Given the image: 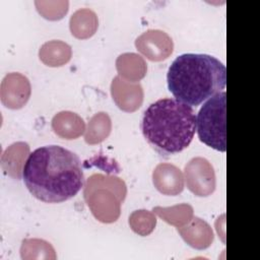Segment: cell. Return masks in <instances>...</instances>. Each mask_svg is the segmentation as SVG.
<instances>
[{"mask_svg":"<svg viewBox=\"0 0 260 260\" xmlns=\"http://www.w3.org/2000/svg\"><path fill=\"white\" fill-rule=\"evenodd\" d=\"M22 179L32 196L47 203L74 197L84 183L77 154L59 145L42 146L29 153Z\"/></svg>","mask_w":260,"mask_h":260,"instance_id":"6da1fadb","label":"cell"},{"mask_svg":"<svg viewBox=\"0 0 260 260\" xmlns=\"http://www.w3.org/2000/svg\"><path fill=\"white\" fill-rule=\"evenodd\" d=\"M140 126L148 144L168 157L189 146L196 131V115L191 106L165 98L148 106Z\"/></svg>","mask_w":260,"mask_h":260,"instance_id":"7a4b0ae2","label":"cell"},{"mask_svg":"<svg viewBox=\"0 0 260 260\" xmlns=\"http://www.w3.org/2000/svg\"><path fill=\"white\" fill-rule=\"evenodd\" d=\"M167 80L175 99L196 107L224 89L226 68L213 56L187 53L173 61Z\"/></svg>","mask_w":260,"mask_h":260,"instance_id":"3957f363","label":"cell"},{"mask_svg":"<svg viewBox=\"0 0 260 260\" xmlns=\"http://www.w3.org/2000/svg\"><path fill=\"white\" fill-rule=\"evenodd\" d=\"M127 193L123 180L115 176L94 174L84 187V199L92 214L102 222H114L121 212V203Z\"/></svg>","mask_w":260,"mask_h":260,"instance_id":"277c9868","label":"cell"},{"mask_svg":"<svg viewBox=\"0 0 260 260\" xmlns=\"http://www.w3.org/2000/svg\"><path fill=\"white\" fill-rule=\"evenodd\" d=\"M226 92L224 90L209 98L196 117V130L201 142L224 152L226 149Z\"/></svg>","mask_w":260,"mask_h":260,"instance_id":"5b68a950","label":"cell"},{"mask_svg":"<svg viewBox=\"0 0 260 260\" xmlns=\"http://www.w3.org/2000/svg\"><path fill=\"white\" fill-rule=\"evenodd\" d=\"M185 180L187 188L197 196H209L215 190L214 169L204 157H193L185 166Z\"/></svg>","mask_w":260,"mask_h":260,"instance_id":"8992f818","label":"cell"},{"mask_svg":"<svg viewBox=\"0 0 260 260\" xmlns=\"http://www.w3.org/2000/svg\"><path fill=\"white\" fill-rule=\"evenodd\" d=\"M30 83L26 76L18 72H10L4 76L0 86L2 104L9 109H20L30 96Z\"/></svg>","mask_w":260,"mask_h":260,"instance_id":"52a82bcc","label":"cell"},{"mask_svg":"<svg viewBox=\"0 0 260 260\" xmlns=\"http://www.w3.org/2000/svg\"><path fill=\"white\" fill-rule=\"evenodd\" d=\"M137 50L151 61H162L173 52L172 38L159 29H148L140 35L136 41Z\"/></svg>","mask_w":260,"mask_h":260,"instance_id":"ba28073f","label":"cell"},{"mask_svg":"<svg viewBox=\"0 0 260 260\" xmlns=\"http://www.w3.org/2000/svg\"><path fill=\"white\" fill-rule=\"evenodd\" d=\"M111 92L116 105L125 112L136 111L143 102V89L140 83L125 80L120 75L112 80Z\"/></svg>","mask_w":260,"mask_h":260,"instance_id":"9c48e42d","label":"cell"},{"mask_svg":"<svg viewBox=\"0 0 260 260\" xmlns=\"http://www.w3.org/2000/svg\"><path fill=\"white\" fill-rule=\"evenodd\" d=\"M154 187L164 195L175 196L184 189V176L179 168L162 162L155 167L152 173Z\"/></svg>","mask_w":260,"mask_h":260,"instance_id":"30bf717a","label":"cell"},{"mask_svg":"<svg viewBox=\"0 0 260 260\" xmlns=\"http://www.w3.org/2000/svg\"><path fill=\"white\" fill-rule=\"evenodd\" d=\"M177 231L189 246L197 250L206 249L213 242L210 225L197 216L192 217L186 225L177 228Z\"/></svg>","mask_w":260,"mask_h":260,"instance_id":"8fae6325","label":"cell"},{"mask_svg":"<svg viewBox=\"0 0 260 260\" xmlns=\"http://www.w3.org/2000/svg\"><path fill=\"white\" fill-rule=\"evenodd\" d=\"M27 155H29V146L26 142L18 141L8 146L1 155V166L5 174L13 179H20Z\"/></svg>","mask_w":260,"mask_h":260,"instance_id":"7c38bea8","label":"cell"},{"mask_svg":"<svg viewBox=\"0 0 260 260\" xmlns=\"http://www.w3.org/2000/svg\"><path fill=\"white\" fill-rule=\"evenodd\" d=\"M54 132L64 139H76L85 131L83 119L70 111H62L52 119Z\"/></svg>","mask_w":260,"mask_h":260,"instance_id":"4fadbf2b","label":"cell"},{"mask_svg":"<svg viewBox=\"0 0 260 260\" xmlns=\"http://www.w3.org/2000/svg\"><path fill=\"white\" fill-rule=\"evenodd\" d=\"M116 68L122 78L131 82H137L146 74L144 59L135 53L121 54L116 60Z\"/></svg>","mask_w":260,"mask_h":260,"instance_id":"5bb4252c","label":"cell"},{"mask_svg":"<svg viewBox=\"0 0 260 260\" xmlns=\"http://www.w3.org/2000/svg\"><path fill=\"white\" fill-rule=\"evenodd\" d=\"M99 25L95 12L89 8H80L70 17L69 26L71 34L77 39H87L91 37Z\"/></svg>","mask_w":260,"mask_h":260,"instance_id":"9a60e30c","label":"cell"},{"mask_svg":"<svg viewBox=\"0 0 260 260\" xmlns=\"http://www.w3.org/2000/svg\"><path fill=\"white\" fill-rule=\"evenodd\" d=\"M71 47L59 40H53L45 43L39 51L41 61L47 66L58 67L66 64L71 59Z\"/></svg>","mask_w":260,"mask_h":260,"instance_id":"2e32d148","label":"cell"},{"mask_svg":"<svg viewBox=\"0 0 260 260\" xmlns=\"http://www.w3.org/2000/svg\"><path fill=\"white\" fill-rule=\"evenodd\" d=\"M152 211L162 220L177 228L187 224L193 217V207L187 203L177 204L171 207L156 206L153 207Z\"/></svg>","mask_w":260,"mask_h":260,"instance_id":"e0dca14e","label":"cell"},{"mask_svg":"<svg viewBox=\"0 0 260 260\" xmlns=\"http://www.w3.org/2000/svg\"><path fill=\"white\" fill-rule=\"evenodd\" d=\"M112 122L107 113L95 114L88 122L84 140L88 144H96L104 141L110 134Z\"/></svg>","mask_w":260,"mask_h":260,"instance_id":"ac0fdd59","label":"cell"},{"mask_svg":"<svg viewBox=\"0 0 260 260\" xmlns=\"http://www.w3.org/2000/svg\"><path fill=\"white\" fill-rule=\"evenodd\" d=\"M22 259H56L53 246L45 240L25 239L20 247Z\"/></svg>","mask_w":260,"mask_h":260,"instance_id":"d6986e66","label":"cell"},{"mask_svg":"<svg viewBox=\"0 0 260 260\" xmlns=\"http://www.w3.org/2000/svg\"><path fill=\"white\" fill-rule=\"evenodd\" d=\"M128 222L134 233L145 237L153 232L156 224V217L151 211L139 209L133 211L130 214Z\"/></svg>","mask_w":260,"mask_h":260,"instance_id":"ffe728a7","label":"cell"},{"mask_svg":"<svg viewBox=\"0 0 260 260\" xmlns=\"http://www.w3.org/2000/svg\"><path fill=\"white\" fill-rule=\"evenodd\" d=\"M38 11L45 18L56 20L62 18L68 11L69 2L67 0L61 1H35Z\"/></svg>","mask_w":260,"mask_h":260,"instance_id":"44dd1931","label":"cell"}]
</instances>
